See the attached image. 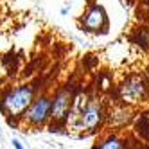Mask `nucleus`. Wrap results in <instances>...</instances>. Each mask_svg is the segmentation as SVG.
Returning a JSON list of instances; mask_svg holds the SVG:
<instances>
[{"label": "nucleus", "instance_id": "obj_1", "mask_svg": "<svg viewBox=\"0 0 149 149\" xmlns=\"http://www.w3.org/2000/svg\"><path fill=\"white\" fill-rule=\"evenodd\" d=\"M36 83L20 81L15 84H6L0 92V113H2L9 124L18 126L20 119L24 117L25 110L38 93Z\"/></svg>", "mask_w": 149, "mask_h": 149}, {"label": "nucleus", "instance_id": "obj_2", "mask_svg": "<svg viewBox=\"0 0 149 149\" xmlns=\"http://www.w3.org/2000/svg\"><path fill=\"white\" fill-rule=\"evenodd\" d=\"M108 102L101 95H90L84 110L74 120L65 124V130L74 135H92L106 126Z\"/></svg>", "mask_w": 149, "mask_h": 149}, {"label": "nucleus", "instance_id": "obj_3", "mask_svg": "<svg viewBox=\"0 0 149 149\" xmlns=\"http://www.w3.org/2000/svg\"><path fill=\"white\" fill-rule=\"evenodd\" d=\"M117 101L126 106H131L133 110L149 102V84L140 72H133L119 83Z\"/></svg>", "mask_w": 149, "mask_h": 149}, {"label": "nucleus", "instance_id": "obj_4", "mask_svg": "<svg viewBox=\"0 0 149 149\" xmlns=\"http://www.w3.org/2000/svg\"><path fill=\"white\" fill-rule=\"evenodd\" d=\"M50 97L52 92H38L33 102L29 104L18 126H25L27 130H43L50 124Z\"/></svg>", "mask_w": 149, "mask_h": 149}, {"label": "nucleus", "instance_id": "obj_5", "mask_svg": "<svg viewBox=\"0 0 149 149\" xmlns=\"http://www.w3.org/2000/svg\"><path fill=\"white\" fill-rule=\"evenodd\" d=\"M77 86H74L72 83H65L58 86L56 92H52L50 97V124L49 127L52 131L56 127H63L65 130V122L72 106V99H74V92Z\"/></svg>", "mask_w": 149, "mask_h": 149}, {"label": "nucleus", "instance_id": "obj_6", "mask_svg": "<svg viewBox=\"0 0 149 149\" xmlns=\"http://www.w3.org/2000/svg\"><path fill=\"white\" fill-rule=\"evenodd\" d=\"M79 27L84 33H92V34H101L108 29V15L99 4H88L86 9L83 11L79 18Z\"/></svg>", "mask_w": 149, "mask_h": 149}, {"label": "nucleus", "instance_id": "obj_7", "mask_svg": "<svg viewBox=\"0 0 149 149\" xmlns=\"http://www.w3.org/2000/svg\"><path fill=\"white\" fill-rule=\"evenodd\" d=\"M135 119V110L131 106H126L119 101L113 104H108V113H106V126L113 131H122V127L130 126Z\"/></svg>", "mask_w": 149, "mask_h": 149}, {"label": "nucleus", "instance_id": "obj_8", "mask_svg": "<svg viewBox=\"0 0 149 149\" xmlns=\"http://www.w3.org/2000/svg\"><path fill=\"white\" fill-rule=\"evenodd\" d=\"M127 144H130V140L122 131L108 130L97 138V142L92 149H126Z\"/></svg>", "mask_w": 149, "mask_h": 149}, {"label": "nucleus", "instance_id": "obj_9", "mask_svg": "<svg viewBox=\"0 0 149 149\" xmlns=\"http://www.w3.org/2000/svg\"><path fill=\"white\" fill-rule=\"evenodd\" d=\"M136 43L149 50V27H142L136 31Z\"/></svg>", "mask_w": 149, "mask_h": 149}, {"label": "nucleus", "instance_id": "obj_10", "mask_svg": "<svg viewBox=\"0 0 149 149\" xmlns=\"http://www.w3.org/2000/svg\"><path fill=\"white\" fill-rule=\"evenodd\" d=\"M7 76H9V67L6 65V59H4V58H0V88H4V86H6Z\"/></svg>", "mask_w": 149, "mask_h": 149}, {"label": "nucleus", "instance_id": "obj_11", "mask_svg": "<svg viewBox=\"0 0 149 149\" xmlns=\"http://www.w3.org/2000/svg\"><path fill=\"white\" fill-rule=\"evenodd\" d=\"M138 7H140V13H144V16H149V0H138Z\"/></svg>", "mask_w": 149, "mask_h": 149}, {"label": "nucleus", "instance_id": "obj_12", "mask_svg": "<svg viewBox=\"0 0 149 149\" xmlns=\"http://www.w3.org/2000/svg\"><path fill=\"white\" fill-rule=\"evenodd\" d=\"M126 149H147V147H144V146H140V144H127V147Z\"/></svg>", "mask_w": 149, "mask_h": 149}, {"label": "nucleus", "instance_id": "obj_13", "mask_svg": "<svg viewBox=\"0 0 149 149\" xmlns=\"http://www.w3.org/2000/svg\"><path fill=\"white\" fill-rule=\"evenodd\" d=\"M13 147H15V149H25V147L22 146V142H20V140H16V138L13 140Z\"/></svg>", "mask_w": 149, "mask_h": 149}, {"label": "nucleus", "instance_id": "obj_14", "mask_svg": "<svg viewBox=\"0 0 149 149\" xmlns=\"http://www.w3.org/2000/svg\"><path fill=\"white\" fill-rule=\"evenodd\" d=\"M142 76L146 77V81H147V84H149V65L144 68V72H142Z\"/></svg>", "mask_w": 149, "mask_h": 149}, {"label": "nucleus", "instance_id": "obj_15", "mask_svg": "<svg viewBox=\"0 0 149 149\" xmlns=\"http://www.w3.org/2000/svg\"><path fill=\"white\" fill-rule=\"evenodd\" d=\"M144 115H146V119H147V122H149V108H147V111H146Z\"/></svg>", "mask_w": 149, "mask_h": 149}]
</instances>
